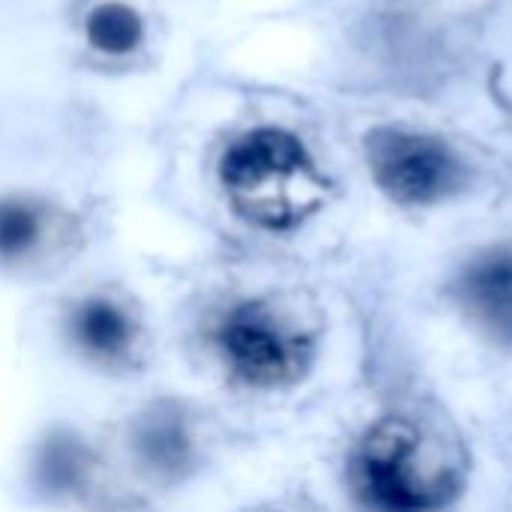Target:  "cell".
Segmentation results:
<instances>
[{"label":"cell","mask_w":512,"mask_h":512,"mask_svg":"<svg viewBox=\"0 0 512 512\" xmlns=\"http://www.w3.org/2000/svg\"><path fill=\"white\" fill-rule=\"evenodd\" d=\"M159 276L168 363L243 441L312 390L327 324L306 288L222 246Z\"/></svg>","instance_id":"1"},{"label":"cell","mask_w":512,"mask_h":512,"mask_svg":"<svg viewBox=\"0 0 512 512\" xmlns=\"http://www.w3.org/2000/svg\"><path fill=\"white\" fill-rule=\"evenodd\" d=\"M159 147L162 201L222 249L294 240L324 213L330 180L309 141L279 120L234 114L204 84L177 99Z\"/></svg>","instance_id":"2"},{"label":"cell","mask_w":512,"mask_h":512,"mask_svg":"<svg viewBox=\"0 0 512 512\" xmlns=\"http://www.w3.org/2000/svg\"><path fill=\"white\" fill-rule=\"evenodd\" d=\"M24 342L51 369L120 396L156 384L168 366L159 309L123 273L96 264L39 288Z\"/></svg>","instance_id":"3"},{"label":"cell","mask_w":512,"mask_h":512,"mask_svg":"<svg viewBox=\"0 0 512 512\" xmlns=\"http://www.w3.org/2000/svg\"><path fill=\"white\" fill-rule=\"evenodd\" d=\"M99 429L123 492L168 510L204 489L243 441L201 396L162 384L120 396Z\"/></svg>","instance_id":"4"},{"label":"cell","mask_w":512,"mask_h":512,"mask_svg":"<svg viewBox=\"0 0 512 512\" xmlns=\"http://www.w3.org/2000/svg\"><path fill=\"white\" fill-rule=\"evenodd\" d=\"M111 228L108 201L81 180L0 177V279L48 288L84 267Z\"/></svg>","instance_id":"5"},{"label":"cell","mask_w":512,"mask_h":512,"mask_svg":"<svg viewBox=\"0 0 512 512\" xmlns=\"http://www.w3.org/2000/svg\"><path fill=\"white\" fill-rule=\"evenodd\" d=\"M12 492L36 512H102L129 498L111 465L99 417H48L21 447Z\"/></svg>","instance_id":"6"},{"label":"cell","mask_w":512,"mask_h":512,"mask_svg":"<svg viewBox=\"0 0 512 512\" xmlns=\"http://www.w3.org/2000/svg\"><path fill=\"white\" fill-rule=\"evenodd\" d=\"M348 486L369 512H444L462 495V471L408 417H381L348 456Z\"/></svg>","instance_id":"7"},{"label":"cell","mask_w":512,"mask_h":512,"mask_svg":"<svg viewBox=\"0 0 512 512\" xmlns=\"http://www.w3.org/2000/svg\"><path fill=\"white\" fill-rule=\"evenodd\" d=\"M366 162L375 186L402 207H432L465 183L459 156L435 135L381 126L366 138Z\"/></svg>","instance_id":"8"},{"label":"cell","mask_w":512,"mask_h":512,"mask_svg":"<svg viewBox=\"0 0 512 512\" xmlns=\"http://www.w3.org/2000/svg\"><path fill=\"white\" fill-rule=\"evenodd\" d=\"M75 39L90 63L129 69L144 60L153 42V24L138 0H84L75 15Z\"/></svg>","instance_id":"9"},{"label":"cell","mask_w":512,"mask_h":512,"mask_svg":"<svg viewBox=\"0 0 512 512\" xmlns=\"http://www.w3.org/2000/svg\"><path fill=\"white\" fill-rule=\"evenodd\" d=\"M453 300L477 333L512 348V249L474 255L453 282Z\"/></svg>","instance_id":"10"},{"label":"cell","mask_w":512,"mask_h":512,"mask_svg":"<svg viewBox=\"0 0 512 512\" xmlns=\"http://www.w3.org/2000/svg\"><path fill=\"white\" fill-rule=\"evenodd\" d=\"M102 512H171L168 507H159V504H147V501H138V498H123L117 501L114 507Z\"/></svg>","instance_id":"11"},{"label":"cell","mask_w":512,"mask_h":512,"mask_svg":"<svg viewBox=\"0 0 512 512\" xmlns=\"http://www.w3.org/2000/svg\"><path fill=\"white\" fill-rule=\"evenodd\" d=\"M243 512H303V510L288 507V504H261V507H249V510H243Z\"/></svg>","instance_id":"12"}]
</instances>
